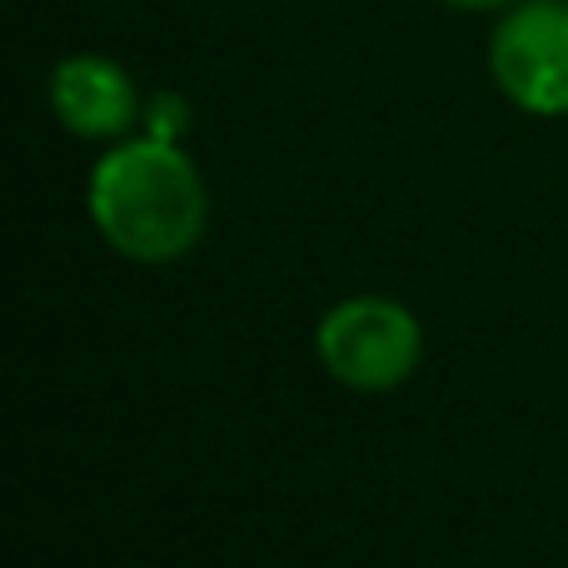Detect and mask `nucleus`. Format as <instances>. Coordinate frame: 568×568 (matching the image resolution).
Returning a JSON list of instances; mask_svg holds the SVG:
<instances>
[{
  "mask_svg": "<svg viewBox=\"0 0 568 568\" xmlns=\"http://www.w3.org/2000/svg\"><path fill=\"white\" fill-rule=\"evenodd\" d=\"M444 6H459V10H489V6H509V0H444Z\"/></svg>",
  "mask_w": 568,
  "mask_h": 568,
  "instance_id": "6",
  "label": "nucleus"
},
{
  "mask_svg": "<svg viewBox=\"0 0 568 568\" xmlns=\"http://www.w3.org/2000/svg\"><path fill=\"white\" fill-rule=\"evenodd\" d=\"M320 359L344 389L384 394L399 389L414 374L424 349L419 320L404 304L379 300V294H359V300L334 304L320 320Z\"/></svg>",
  "mask_w": 568,
  "mask_h": 568,
  "instance_id": "2",
  "label": "nucleus"
},
{
  "mask_svg": "<svg viewBox=\"0 0 568 568\" xmlns=\"http://www.w3.org/2000/svg\"><path fill=\"white\" fill-rule=\"evenodd\" d=\"M150 120H155V130H150V135L175 140V135H180V125H185V105H180L175 95H160V100H155V110H150Z\"/></svg>",
  "mask_w": 568,
  "mask_h": 568,
  "instance_id": "5",
  "label": "nucleus"
},
{
  "mask_svg": "<svg viewBox=\"0 0 568 568\" xmlns=\"http://www.w3.org/2000/svg\"><path fill=\"white\" fill-rule=\"evenodd\" d=\"M95 230L135 265H170L205 235V180L175 140L115 145L90 175Z\"/></svg>",
  "mask_w": 568,
  "mask_h": 568,
  "instance_id": "1",
  "label": "nucleus"
},
{
  "mask_svg": "<svg viewBox=\"0 0 568 568\" xmlns=\"http://www.w3.org/2000/svg\"><path fill=\"white\" fill-rule=\"evenodd\" d=\"M50 105L80 140H110L135 125V85L105 55H70L50 75Z\"/></svg>",
  "mask_w": 568,
  "mask_h": 568,
  "instance_id": "4",
  "label": "nucleus"
},
{
  "mask_svg": "<svg viewBox=\"0 0 568 568\" xmlns=\"http://www.w3.org/2000/svg\"><path fill=\"white\" fill-rule=\"evenodd\" d=\"M499 90L529 115H568V0H524L489 40Z\"/></svg>",
  "mask_w": 568,
  "mask_h": 568,
  "instance_id": "3",
  "label": "nucleus"
}]
</instances>
